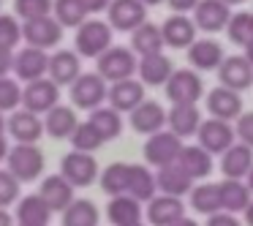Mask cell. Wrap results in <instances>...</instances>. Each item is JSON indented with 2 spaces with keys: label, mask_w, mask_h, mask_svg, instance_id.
I'll use <instances>...</instances> for the list:
<instances>
[{
  "label": "cell",
  "mask_w": 253,
  "mask_h": 226,
  "mask_svg": "<svg viewBox=\"0 0 253 226\" xmlns=\"http://www.w3.org/2000/svg\"><path fill=\"white\" fill-rule=\"evenodd\" d=\"M6 169L17 177L19 182H33L44 172V150L36 142H17L8 147L6 155Z\"/></svg>",
  "instance_id": "cell-1"
},
{
  "label": "cell",
  "mask_w": 253,
  "mask_h": 226,
  "mask_svg": "<svg viewBox=\"0 0 253 226\" xmlns=\"http://www.w3.org/2000/svg\"><path fill=\"white\" fill-rule=\"evenodd\" d=\"M74 46L82 57H98L112 46V25L104 19H84L77 28Z\"/></svg>",
  "instance_id": "cell-2"
},
{
  "label": "cell",
  "mask_w": 253,
  "mask_h": 226,
  "mask_svg": "<svg viewBox=\"0 0 253 226\" xmlns=\"http://www.w3.org/2000/svg\"><path fill=\"white\" fill-rule=\"evenodd\" d=\"M71 104L77 109H98V106L106 104V93H109V82L101 77L98 71L95 74H79L71 85Z\"/></svg>",
  "instance_id": "cell-3"
},
{
  "label": "cell",
  "mask_w": 253,
  "mask_h": 226,
  "mask_svg": "<svg viewBox=\"0 0 253 226\" xmlns=\"http://www.w3.org/2000/svg\"><path fill=\"white\" fill-rule=\"evenodd\" d=\"M98 60V74L106 79V82H120V79H128L136 74L139 60L136 52L128 49V46H109L104 55L95 57Z\"/></svg>",
  "instance_id": "cell-4"
},
{
  "label": "cell",
  "mask_w": 253,
  "mask_h": 226,
  "mask_svg": "<svg viewBox=\"0 0 253 226\" xmlns=\"http://www.w3.org/2000/svg\"><path fill=\"white\" fill-rule=\"evenodd\" d=\"M60 175L66 177L74 188H87L98 180V161L93 158V153L71 150V153H66L60 161Z\"/></svg>",
  "instance_id": "cell-5"
},
{
  "label": "cell",
  "mask_w": 253,
  "mask_h": 226,
  "mask_svg": "<svg viewBox=\"0 0 253 226\" xmlns=\"http://www.w3.org/2000/svg\"><path fill=\"white\" fill-rule=\"evenodd\" d=\"M63 30L66 28L55 19V14H44V17L22 22V41L30 46H39V49H52V46L60 44Z\"/></svg>",
  "instance_id": "cell-6"
},
{
  "label": "cell",
  "mask_w": 253,
  "mask_h": 226,
  "mask_svg": "<svg viewBox=\"0 0 253 226\" xmlns=\"http://www.w3.org/2000/svg\"><path fill=\"white\" fill-rule=\"evenodd\" d=\"M60 104V85L49 77H41V79H33V82H25L22 88V106L36 115H46L52 106Z\"/></svg>",
  "instance_id": "cell-7"
},
{
  "label": "cell",
  "mask_w": 253,
  "mask_h": 226,
  "mask_svg": "<svg viewBox=\"0 0 253 226\" xmlns=\"http://www.w3.org/2000/svg\"><path fill=\"white\" fill-rule=\"evenodd\" d=\"M182 150V139L177 136L174 131H155L147 136V144H144V161L150 166H166L174 164L177 155Z\"/></svg>",
  "instance_id": "cell-8"
},
{
  "label": "cell",
  "mask_w": 253,
  "mask_h": 226,
  "mask_svg": "<svg viewBox=\"0 0 253 226\" xmlns=\"http://www.w3.org/2000/svg\"><path fill=\"white\" fill-rule=\"evenodd\" d=\"M112 30L120 33H133L142 22H147V6L142 0H112L106 8Z\"/></svg>",
  "instance_id": "cell-9"
},
{
  "label": "cell",
  "mask_w": 253,
  "mask_h": 226,
  "mask_svg": "<svg viewBox=\"0 0 253 226\" xmlns=\"http://www.w3.org/2000/svg\"><path fill=\"white\" fill-rule=\"evenodd\" d=\"M204 93V85H202V77L191 68H180L169 77L166 82V98L171 104H196Z\"/></svg>",
  "instance_id": "cell-10"
},
{
  "label": "cell",
  "mask_w": 253,
  "mask_h": 226,
  "mask_svg": "<svg viewBox=\"0 0 253 226\" xmlns=\"http://www.w3.org/2000/svg\"><path fill=\"white\" fill-rule=\"evenodd\" d=\"M49 71V55L46 49H39V46H22L19 52H14V77L19 82H33V79H41Z\"/></svg>",
  "instance_id": "cell-11"
},
{
  "label": "cell",
  "mask_w": 253,
  "mask_h": 226,
  "mask_svg": "<svg viewBox=\"0 0 253 226\" xmlns=\"http://www.w3.org/2000/svg\"><path fill=\"white\" fill-rule=\"evenodd\" d=\"M199 144H202L207 153L218 155L223 153V150H229L231 144H234V136L237 131L229 126V120H220V117H210L207 123H202L199 126Z\"/></svg>",
  "instance_id": "cell-12"
},
{
  "label": "cell",
  "mask_w": 253,
  "mask_h": 226,
  "mask_svg": "<svg viewBox=\"0 0 253 226\" xmlns=\"http://www.w3.org/2000/svg\"><path fill=\"white\" fill-rule=\"evenodd\" d=\"M6 131L14 142H39L44 136V115H36L30 109H14L6 120Z\"/></svg>",
  "instance_id": "cell-13"
},
{
  "label": "cell",
  "mask_w": 253,
  "mask_h": 226,
  "mask_svg": "<svg viewBox=\"0 0 253 226\" xmlns=\"http://www.w3.org/2000/svg\"><path fill=\"white\" fill-rule=\"evenodd\" d=\"M229 8L231 6H226L223 0H199V6L193 8V22L204 33H220L231 19Z\"/></svg>",
  "instance_id": "cell-14"
},
{
  "label": "cell",
  "mask_w": 253,
  "mask_h": 226,
  "mask_svg": "<svg viewBox=\"0 0 253 226\" xmlns=\"http://www.w3.org/2000/svg\"><path fill=\"white\" fill-rule=\"evenodd\" d=\"M218 79H220V85L237 90V93L248 90L253 85V66L248 63L245 55H229L218 66Z\"/></svg>",
  "instance_id": "cell-15"
},
{
  "label": "cell",
  "mask_w": 253,
  "mask_h": 226,
  "mask_svg": "<svg viewBox=\"0 0 253 226\" xmlns=\"http://www.w3.org/2000/svg\"><path fill=\"white\" fill-rule=\"evenodd\" d=\"M106 101H109V106H115L117 112H128V115H131V112L144 101V82H139V79H133V77L112 82L109 93H106Z\"/></svg>",
  "instance_id": "cell-16"
},
{
  "label": "cell",
  "mask_w": 253,
  "mask_h": 226,
  "mask_svg": "<svg viewBox=\"0 0 253 226\" xmlns=\"http://www.w3.org/2000/svg\"><path fill=\"white\" fill-rule=\"evenodd\" d=\"M185 215L182 196H169V193H155L147 202V221L153 226H174Z\"/></svg>",
  "instance_id": "cell-17"
},
{
  "label": "cell",
  "mask_w": 253,
  "mask_h": 226,
  "mask_svg": "<svg viewBox=\"0 0 253 226\" xmlns=\"http://www.w3.org/2000/svg\"><path fill=\"white\" fill-rule=\"evenodd\" d=\"M82 74V55L77 49H57L55 55H49V71L46 77L55 79L57 85H71L74 79Z\"/></svg>",
  "instance_id": "cell-18"
},
{
  "label": "cell",
  "mask_w": 253,
  "mask_h": 226,
  "mask_svg": "<svg viewBox=\"0 0 253 226\" xmlns=\"http://www.w3.org/2000/svg\"><path fill=\"white\" fill-rule=\"evenodd\" d=\"M166 126L180 139L196 136L199 126H202V112L196 104H171V109L166 112Z\"/></svg>",
  "instance_id": "cell-19"
},
{
  "label": "cell",
  "mask_w": 253,
  "mask_h": 226,
  "mask_svg": "<svg viewBox=\"0 0 253 226\" xmlns=\"http://www.w3.org/2000/svg\"><path fill=\"white\" fill-rule=\"evenodd\" d=\"M196 22L188 19L185 14H174L164 22L161 33H164V44L171 46V49H188V46L196 41Z\"/></svg>",
  "instance_id": "cell-20"
},
{
  "label": "cell",
  "mask_w": 253,
  "mask_h": 226,
  "mask_svg": "<svg viewBox=\"0 0 253 226\" xmlns=\"http://www.w3.org/2000/svg\"><path fill=\"white\" fill-rule=\"evenodd\" d=\"M207 109L212 117H220V120H237L242 115V98L237 90L220 85L207 93Z\"/></svg>",
  "instance_id": "cell-21"
},
{
  "label": "cell",
  "mask_w": 253,
  "mask_h": 226,
  "mask_svg": "<svg viewBox=\"0 0 253 226\" xmlns=\"http://www.w3.org/2000/svg\"><path fill=\"white\" fill-rule=\"evenodd\" d=\"M74 191H77V188H74L71 182L60 175V172H57V175L44 177V182H41V188H39V193L44 196V202L52 207V213H63V210L77 199V196H74Z\"/></svg>",
  "instance_id": "cell-22"
},
{
  "label": "cell",
  "mask_w": 253,
  "mask_h": 226,
  "mask_svg": "<svg viewBox=\"0 0 253 226\" xmlns=\"http://www.w3.org/2000/svg\"><path fill=\"white\" fill-rule=\"evenodd\" d=\"M223 46L215 39H196L188 46V60L199 71H218V66L223 63Z\"/></svg>",
  "instance_id": "cell-23"
},
{
  "label": "cell",
  "mask_w": 253,
  "mask_h": 226,
  "mask_svg": "<svg viewBox=\"0 0 253 226\" xmlns=\"http://www.w3.org/2000/svg\"><path fill=\"white\" fill-rule=\"evenodd\" d=\"M164 126H166V112H164V106H161L158 101H147V98H144L142 104L131 112V128L136 134L150 136V134L161 131Z\"/></svg>",
  "instance_id": "cell-24"
},
{
  "label": "cell",
  "mask_w": 253,
  "mask_h": 226,
  "mask_svg": "<svg viewBox=\"0 0 253 226\" xmlns=\"http://www.w3.org/2000/svg\"><path fill=\"white\" fill-rule=\"evenodd\" d=\"M210 155L212 153H207L202 144H191V147L182 144V150H180V155H177L174 164L182 166V172H185L188 177L204 180V177H210V172H212V158H210Z\"/></svg>",
  "instance_id": "cell-25"
},
{
  "label": "cell",
  "mask_w": 253,
  "mask_h": 226,
  "mask_svg": "<svg viewBox=\"0 0 253 226\" xmlns=\"http://www.w3.org/2000/svg\"><path fill=\"white\" fill-rule=\"evenodd\" d=\"M106 218L112 226H131L142 221V202L133 199L131 193H117L109 199V207H106Z\"/></svg>",
  "instance_id": "cell-26"
},
{
  "label": "cell",
  "mask_w": 253,
  "mask_h": 226,
  "mask_svg": "<svg viewBox=\"0 0 253 226\" xmlns=\"http://www.w3.org/2000/svg\"><path fill=\"white\" fill-rule=\"evenodd\" d=\"M139 79L144 85H153V88H161V85L169 82V77L174 74V66L171 60L164 55V52H155V55H144L139 60V68H136Z\"/></svg>",
  "instance_id": "cell-27"
},
{
  "label": "cell",
  "mask_w": 253,
  "mask_h": 226,
  "mask_svg": "<svg viewBox=\"0 0 253 226\" xmlns=\"http://www.w3.org/2000/svg\"><path fill=\"white\" fill-rule=\"evenodd\" d=\"M79 126L77 120V112L66 104H57L52 106L49 112L44 115V134L52 139H71L74 128Z\"/></svg>",
  "instance_id": "cell-28"
},
{
  "label": "cell",
  "mask_w": 253,
  "mask_h": 226,
  "mask_svg": "<svg viewBox=\"0 0 253 226\" xmlns=\"http://www.w3.org/2000/svg\"><path fill=\"white\" fill-rule=\"evenodd\" d=\"M223 158H220V172L223 177H234V180H242L248 177L253 166V147L248 144H231L229 150H223Z\"/></svg>",
  "instance_id": "cell-29"
},
{
  "label": "cell",
  "mask_w": 253,
  "mask_h": 226,
  "mask_svg": "<svg viewBox=\"0 0 253 226\" xmlns=\"http://www.w3.org/2000/svg\"><path fill=\"white\" fill-rule=\"evenodd\" d=\"M155 182H158V191L169 193V196H185L193 188V177H188L185 172H182V166H177V164L158 166Z\"/></svg>",
  "instance_id": "cell-30"
},
{
  "label": "cell",
  "mask_w": 253,
  "mask_h": 226,
  "mask_svg": "<svg viewBox=\"0 0 253 226\" xmlns=\"http://www.w3.org/2000/svg\"><path fill=\"white\" fill-rule=\"evenodd\" d=\"M52 221V207L44 202L41 193H28L17 199V224H46Z\"/></svg>",
  "instance_id": "cell-31"
},
{
  "label": "cell",
  "mask_w": 253,
  "mask_h": 226,
  "mask_svg": "<svg viewBox=\"0 0 253 226\" xmlns=\"http://www.w3.org/2000/svg\"><path fill=\"white\" fill-rule=\"evenodd\" d=\"M191 207L199 215H215L223 210V199H220V182H202V185L191 188Z\"/></svg>",
  "instance_id": "cell-32"
},
{
  "label": "cell",
  "mask_w": 253,
  "mask_h": 226,
  "mask_svg": "<svg viewBox=\"0 0 253 226\" xmlns=\"http://www.w3.org/2000/svg\"><path fill=\"white\" fill-rule=\"evenodd\" d=\"M131 49L136 52L139 57L161 52V49H164V33H161V28H158V25H153V22H142L131 33Z\"/></svg>",
  "instance_id": "cell-33"
},
{
  "label": "cell",
  "mask_w": 253,
  "mask_h": 226,
  "mask_svg": "<svg viewBox=\"0 0 253 226\" xmlns=\"http://www.w3.org/2000/svg\"><path fill=\"white\" fill-rule=\"evenodd\" d=\"M128 193L139 202H150V199L158 193V182H155V175L147 169V166L131 164V172H128Z\"/></svg>",
  "instance_id": "cell-34"
},
{
  "label": "cell",
  "mask_w": 253,
  "mask_h": 226,
  "mask_svg": "<svg viewBox=\"0 0 253 226\" xmlns=\"http://www.w3.org/2000/svg\"><path fill=\"white\" fill-rule=\"evenodd\" d=\"M87 120L98 128V134L106 142H112L123 134V112H117L115 106H98V109L90 112Z\"/></svg>",
  "instance_id": "cell-35"
},
{
  "label": "cell",
  "mask_w": 253,
  "mask_h": 226,
  "mask_svg": "<svg viewBox=\"0 0 253 226\" xmlns=\"http://www.w3.org/2000/svg\"><path fill=\"white\" fill-rule=\"evenodd\" d=\"M220 199H223L226 213H242V210L251 204V188H248L242 180L226 177V180L220 182Z\"/></svg>",
  "instance_id": "cell-36"
},
{
  "label": "cell",
  "mask_w": 253,
  "mask_h": 226,
  "mask_svg": "<svg viewBox=\"0 0 253 226\" xmlns=\"http://www.w3.org/2000/svg\"><path fill=\"white\" fill-rule=\"evenodd\" d=\"M63 226H98V207L90 199H74L63 210Z\"/></svg>",
  "instance_id": "cell-37"
},
{
  "label": "cell",
  "mask_w": 253,
  "mask_h": 226,
  "mask_svg": "<svg viewBox=\"0 0 253 226\" xmlns=\"http://www.w3.org/2000/svg\"><path fill=\"white\" fill-rule=\"evenodd\" d=\"M52 14H55V19L66 30L68 28L77 30L79 25L87 19V8L82 6V0H55V3H52Z\"/></svg>",
  "instance_id": "cell-38"
},
{
  "label": "cell",
  "mask_w": 253,
  "mask_h": 226,
  "mask_svg": "<svg viewBox=\"0 0 253 226\" xmlns=\"http://www.w3.org/2000/svg\"><path fill=\"white\" fill-rule=\"evenodd\" d=\"M128 172L131 164H112L101 172V191L106 196H117V193H128Z\"/></svg>",
  "instance_id": "cell-39"
},
{
  "label": "cell",
  "mask_w": 253,
  "mask_h": 226,
  "mask_svg": "<svg viewBox=\"0 0 253 226\" xmlns=\"http://www.w3.org/2000/svg\"><path fill=\"white\" fill-rule=\"evenodd\" d=\"M106 139L98 134V128L93 126V123H79L77 128H74L71 134V147L74 150H84V153H95L98 147H104Z\"/></svg>",
  "instance_id": "cell-40"
},
{
  "label": "cell",
  "mask_w": 253,
  "mask_h": 226,
  "mask_svg": "<svg viewBox=\"0 0 253 226\" xmlns=\"http://www.w3.org/2000/svg\"><path fill=\"white\" fill-rule=\"evenodd\" d=\"M226 30H229V39L234 41V44L245 46L248 41H253V14H251V11L231 14Z\"/></svg>",
  "instance_id": "cell-41"
},
{
  "label": "cell",
  "mask_w": 253,
  "mask_h": 226,
  "mask_svg": "<svg viewBox=\"0 0 253 226\" xmlns=\"http://www.w3.org/2000/svg\"><path fill=\"white\" fill-rule=\"evenodd\" d=\"M22 106V85L17 77H0V112H14Z\"/></svg>",
  "instance_id": "cell-42"
},
{
  "label": "cell",
  "mask_w": 253,
  "mask_h": 226,
  "mask_svg": "<svg viewBox=\"0 0 253 226\" xmlns=\"http://www.w3.org/2000/svg\"><path fill=\"white\" fill-rule=\"evenodd\" d=\"M22 44V22L17 14H0V46L17 49Z\"/></svg>",
  "instance_id": "cell-43"
},
{
  "label": "cell",
  "mask_w": 253,
  "mask_h": 226,
  "mask_svg": "<svg viewBox=\"0 0 253 226\" xmlns=\"http://www.w3.org/2000/svg\"><path fill=\"white\" fill-rule=\"evenodd\" d=\"M52 3L55 0H14V14L19 19H36L44 17V14H52Z\"/></svg>",
  "instance_id": "cell-44"
},
{
  "label": "cell",
  "mask_w": 253,
  "mask_h": 226,
  "mask_svg": "<svg viewBox=\"0 0 253 226\" xmlns=\"http://www.w3.org/2000/svg\"><path fill=\"white\" fill-rule=\"evenodd\" d=\"M19 188H22V182H19L11 172L0 169V207H11V204H17Z\"/></svg>",
  "instance_id": "cell-45"
},
{
  "label": "cell",
  "mask_w": 253,
  "mask_h": 226,
  "mask_svg": "<svg viewBox=\"0 0 253 226\" xmlns=\"http://www.w3.org/2000/svg\"><path fill=\"white\" fill-rule=\"evenodd\" d=\"M237 136H240L242 144L253 147V112H248V115H240V117H237Z\"/></svg>",
  "instance_id": "cell-46"
},
{
  "label": "cell",
  "mask_w": 253,
  "mask_h": 226,
  "mask_svg": "<svg viewBox=\"0 0 253 226\" xmlns=\"http://www.w3.org/2000/svg\"><path fill=\"white\" fill-rule=\"evenodd\" d=\"M207 226H242V224L234 218V213H226V210H220V213L210 215Z\"/></svg>",
  "instance_id": "cell-47"
},
{
  "label": "cell",
  "mask_w": 253,
  "mask_h": 226,
  "mask_svg": "<svg viewBox=\"0 0 253 226\" xmlns=\"http://www.w3.org/2000/svg\"><path fill=\"white\" fill-rule=\"evenodd\" d=\"M11 71H14V49L0 46V77H6Z\"/></svg>",
  "instance_id": "cell-48"
},
{
  "label": "cell",
  "mask_w": 253,
  "mask_h": 226,
  "mask_svg": "<svg viewBox=\"0 0 253 226\" xmlns=\"http://www.w3.org/2000/svg\"><path fill=\"white\" fill-rule=\"evenodd\" d=\"M166 3H169V8L174 14H188L199 6V0H166Z\"/></svg>",
  "instance_id": "cell-49"
},
{
  "label": "cell",
  "mask_w": 253,
  "mask_h": 226,
  "mask_svg": "<svg viewBox=\"0 0 253 226\" xmlns=\"http://www.w3.org/2000/svg\"><path fill=\"white\" fill-rule=\"evenodd\" d=\"M109 3H112V0H82V6L87 8V14H101V11H106V8H109Z\"/></svg>",
  "instance_id": "cell-50"
},
{
  "label": "cell",
  "mask_w": 253,
  "mask_h": 226,
  "mask_svg": "<svg viewBox=\"0 0 253 226\" xmlns=\"http://www.w3.org/2000/svg\"><path fill=\"white\" fill-rule=\"evenodd\" d=\"M0 226H14V215L6 207H0Z\"/></svg>",
  "instance_id": "cell-51"
},
{
  "label": "cell",
  "mask_w": 253,
  "mask_h": 226,
  "mask_svg": "<svg viewBox=\"0 0 253 226\" xmlns=\"http://www.w3.org/2000/svg\"><path fill=\"white\" fill-rule=\"evenodd\" d=\"M6 155H8V142H6V134H0V164L6 161Z\"/></svg>",
  "instance_id": "cell-52"
},
{
  "label": "cell",
  "mask_w": 253,
  "mask_h": 226,
  "mask_svg": "<svg viewBox=\"0 0 253 226\" xmlns=\"http://www.w3.org/2000/svg\"><path fill=\"white\" fill-rule=\"evenodd\" d=\"M242 215H245V224H248V226H253V202L248 204L245 210H242Z\"/></svg>",
  "instance_id": "cell-53"
},
{
  "label": "cell",
  "mask_w": 253,
  "mask_h": 226,
  "mask_svg": "<svg viewBox=\"0 0 253 226\" xmlns=\"http://www.w3.org/2000/svg\"><path fill=\"white\" fill-rule=\"evenodd\" d=\"M174 226H199V224H196V221H193V218H185V215H182V218L177 221Z\"/></svg>",
  "instance_id": "cell-54"
},
{
  "label": "cell",
  "mask_w": 253,
  "mask_h": 226,
  "mask_svg": "<svg viewBox=\"0 0 253 226\" xmlns=\"http://www.w3.org/2000/svg\"><path fill=\"white\" fill-rule=\"evenodd\" d=\"M245 57H248V63L253 66V41H248V44H245Z\"/></svg>",
  "instance_id": "cell-55"
},
{
  "label": "cell",
  "mask_w": 253,
  "mask_h": 226,
  "mask_svg": "<svg viewBox=\"0 0 253 226\" xmlns=\"http://www.w3.org/2000/svg\"><path fill=\"white\" fill-rule=\"evenodd\" d=\"M248 188H251V193H253V166H251V172H248Z\"/></svg>",
  "instance_id": "cell-56"
},
{
  "label": "cell",
  "mask_w": 253,
  "mask_h": 226,
  "mask_svg": "<svg viewBox=\"0 0 253 226\" xmlns=\"http://www.w3.org/2000/svg\"><path fill=\"white\" fill-rule=\"evenodd\" d=\"M0 134H6V117H3V112H0Z\"/></svg>",
  "instance_id": "cell-57"
},
{
  "label": "cell",
  "mask_w": 253,
  "mask_h": 226,
  "mask_svg": "<svg viewBox=\"0 0 253 226\" xmlns=\"http://www.w3.org/2000/svg\"><path fill=\"white\" fill-rule=\"evenodd\" d=\"M226 6H240V3H245V0H223Z\"/></svg>",
  "instance_id": "cell-58"
},
{
  "label": "cell",
  "mask_w": 253,
  "mask_h": 226,
  "mask_svg": "<svg viewBox=\"0 0 253 226\" xmlns=\"http://www.w3.org/2000/svg\"><path fill=\"white\" fill-rule=\"evenodd\" d=\"M144 6H158V3H164V0H142Z\"/></svg>",
  "instance_id": "cell-59"
},
{
  "label": "cell",
  "mask_w": 253,
  "mask_h": 226,
  "mask_svg": "<svg viewBox=\"0 0 253 226\" xmlns=\"http://www.w3.org/2000/svg\"><path fill=\"white\" fill-rule=\"evenodd\" d=\"M17 226H46V224H17Z\"/></svg>",
  "instance_id": "cell-60"
},
{
  "label": "cell",
  "mask_w": 253,
  "mask_h": 226,
  "mask_svg": "<svg viewBox=\"0 0 253 226\" xmlns=\"http://www.w3.org/2000/svg\"><path fill=\"white\" fill-rule=\"evenodd\" d=\"M131 226H144V224H142V221H139V224H131Z\"/></svg>",
  "instance_id": "cell-61"
},
{
  "label": "cell",
  "mask_w": 253,
  "mask_h": 226,
  "mask_svg": "<svg viewBox=\"0 0 253 226\" xmlns=\"http://www.w3.org/2000/svg\"><path fill=\"white\" fill-rule=\"evenodd\" d=\"M0 3H3V0H0Z\"/></svg>",
  "instance_id": "cell-62"
}]
</instances>
